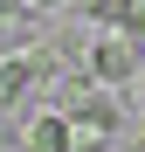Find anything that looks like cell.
<instances>
[{
    "mask_svg": "<svg viewBox=\"0 0 145 152\" xmlns=\"http://www.w3.org/2000/svg\"><path fill=\"white\" fill-rule=\"evenodd\" d=\"M28 7H62V0H28Z\"/></svg>",
    "mask_w": 145,
    "mask_h": 152,
    "instance_id": "obj_6",
    "label": "cell"
},
{
    "mask_svg": "<svg viewBox=\"0 0 145 152\" xmlns=\"http://www.w3.org/2000/svg\"><path fill=\"white\" fill-rule=\"evenodd\" d=\"M138 56H145L138 42H125V35H104V42L90 48V76L117 90V83H131V76H138Z\"/></svg>",
    "mask_w": 145,
    "mask_h": 152,
    "instance_id": "obj_1",
    "label": "cell"
},
{
    "mask_svg": "<svg viewBox=\"0 0 145 152\" xmlns=\"http://www.w3.org/2000/svg\"><path fill=\"white\" fill-rule=\"evenodd\" d=\"M21 145L28 152H76V124H69L62 111H35L28 132H21Z\"/></svg>",
    "mask_w": 145,
    "mask_h": 152,
    "instance_id": "obj_3",
    "label": "cell"
},
{
    "mask_svg": "<svg viewBox=\"0 0 145 152\" xmlns=\"http://www.w3.org/2000/svg\"><path fill=\"white\" fill-rule=\"evenodd\" d=\"M21 14H35L28 0H0V21H21Z\"/></svg>",
    "mask_w": 145,
    "mask_h": 152,
    "instance_id": "obj_5",
    "label": "cell"
},
{
    "mask_svg": "<svg viewBox=\"0 0 145 152\" xmlns=\"http://www.w3.org/2000/svg\"><path fill=\"white\" fill-rule=\"evenodd\" d=\"M28 83H42V62L28 56V48L0 56V111H7V104H21V97H28Z\"/></svg>",
    "mask_w": 145,
    "mask_h": 152,
    "instance_id": "obj_4",
    "label": "cell"
},
{
    "mask_svg": "<svg viewBox=\"0 0 145 152\" xmlns=\"http://www.w3.org/2000/svg\"><path fill=\"white\" fill-rule=\"evenodd\" d=\"M90 21L104 35H125V42L145 48V0H90Z\"/></svg>",
    "mask_w": 145,
    "mask_h": 152,
    "instance_id": "obj_2",
    "label": "cell"
}]
</instances>
